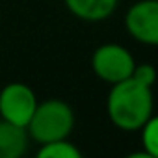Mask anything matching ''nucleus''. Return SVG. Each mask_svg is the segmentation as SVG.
Instances as JSON below:
<instances>
[{
  "mask_svg": "<svg viewBox=\"0 0 158 158\" xmlns=\"http://www.w3.org/2000/svg\"><path fill=\"white\" fill-rule=\"evenodd\" d=\"M37 102L39 101L28 84L10 82L0 89V119L26 128Z\"/></svg>",
  "mask_w": 158,
  "mask_h": 158,
  "instance_id": "4",
  "label": "nucleus"
},
{
  "mask_svg": "<svg viewBox=\"0 0 158 158\" xmlns=\"http://www.w3.org/2000/svg\"><path fill=\"white\" fill-rule=\"evenodd\" d=\"M30 145L24 127H17L0 119V158H21Z\"/></svg>",
  "mask_w": 158,
  "mask_h": 158,
  "instance_id": "7",
  "label": "nucleus"
},
{
  "mask_svg": "<svg viewBox=\"0 0 158 158\" xmlns=\"http://www.w3.org/2000/svg\"><path fill=\"white\" fill-rule=\"evenodd\" d=\"M39 158H82V151L74 143L69 141V138L54 139L48 143H41L37 149Z\"/></svg>",
  "mask_w": 158,
  "mask_h": 158,
  "instance_id": "8",
  "label": "nucleus"
},
{
  "mask_svg": "<svg viewBox=\"0 0 158 158\" xmlns=\"http://www.w3.org/2000/svg\"><path fill=\"white\" fill-rule=\"evenodd\" d=\"M141 147L151 158H158V115H151L139 128Z\"/></svg>",
  "mask_w": 158,
  "mask_h": 158,
  "instance_id": "9",
  "label": "nucleus"
},
{
  "mask_svg": "<svg viewBox=\"0 0 158 158\" xmlns=\"http://www.w3.org/2000/svg\"><path fill=\"white\" fill-rule=\"evenodd\" d=\"M136 60L130 50L119 43H104L91 54V71L99 80L106 84H117L132 76Z\"/></svg>",
  "mask_w": 158,
  "mask_h": 158,
  "instance_id": "3",
  "label": "nucleus"
},
{
  "mask_svg": "<svg viewBox=\"0 0 158 158\" xmlns=\"http://www.w3.org/2000/svg\"><path fill=\"white\" fill-rule=\"evenodd\" d=\"M132 78L136 82L147 86V88H152L156 84L158 73H156V67L151 65V63H136L134 71H132Z\"/></svg>",
  "mask_w": 158,
  "mask_h": 158,
  "instance_id": "10",
  "label": "nucleus"
},
{
  "mask_svg": "<svg viewBox=\"0 0 158 158\" xmlns=\"http://www.w3.org/2000/svg\"><path fill=\"white\" fill-rule=\"evenodd\" d=\"M128 35L147 47H158V0H138L125 13Z\"/></svg>",
  "mask_w": 158,
  "mask_h": 158,
  "instance_id": "5",
  "label": "nucleus"
},
{
  "mask_svg": "<svg viewBox=\"0 0 158 158\" xmlns=\"http://www.w3.org/2000/svg\"><path fill=\"white\" fill-rule=\"evenodd\" d=\"M71 15L86 23H99L112 17L119 0H63Z\"/></svg>",
  "mask_w": 158,
  "mask_h": 158,
  "instance_id": "6",
  "label": "nucleus"
},
{
  "mask_svg": "<svg viewBox=\"0 0 158 158\" xmlns=\"http://www.w3.org/2000/svg\"><path fill=\"white\" fill-rule=\"evenodd\" d=\"M152 112V88L136 82L132 76L110 86L106 97V114L115 128L123 132H138Z\"/></svg>",
  "mask_w": 158,
  "mask_h": 158,
  "instance_id": "1",
  "label": "nucleus"
},
{
  "mask_svg": "<svg viewBox=\"0 0 158 158\" xmlns=\"http://www.w3.org/2000/svg\"><path fill=\"white\" fill-rule=\"evenodd\" d=\"M73 128H74V112L61 99H47L37 102L34 115L26 125L30 139L37 141L39 145L69 138Z\"/></svg>",
  "mask_w": 158,
  "mask_h": 158,
  "instance_id": "2",
  "label": "nucleus"
}]
</instances>
